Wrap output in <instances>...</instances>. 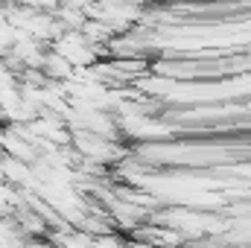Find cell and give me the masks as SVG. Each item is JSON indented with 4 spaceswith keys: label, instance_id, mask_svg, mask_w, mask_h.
<instances>
[{
    "label": "cell",
    "instance_id": "cell-1",
    "mask_svg": "<svg viewBox=\"0 0 251 248\" xmlns=\"http://www.w3.org/2000/svg\"><path fill=\"white\" fill-rule=\"evenodd\" d=\"M53 53H59L64 62H70L76 70H85V67H91V64L97 62L105 50H100V47H94L82 32H64L62 38L50 47Z\"/></svg>",
    "mask_w": 251,
    "mask_h": 248
},
{
    "label": "cell",
    "instance_id": "cell-2",
    "mask_svg": "<svg viewBox=\"0 0 251 248\" xmlns=\"http://www.w3.org/2000/svg\"><path fill=\"white\" fill-rule=\"evenodd\" d=\"M73 149L79 152L82 161H94V164H108L123 158V149L117 146V140H105L91 131H73Z\"/></svg>",
    "mask_w": 251,
    "mask_h": 248
}]
</instances>
